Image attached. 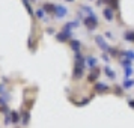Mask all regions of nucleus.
<instances>
[{
    "label": "nucleus",
    "mask_w": 134,
    "mask_h": 128,
    "mask_svg": "<svg viewBox=\"0 0 134 128\" xmlns=\"http://www.w3.org/2000/svg\"><path fill=\"white\" fill-rule=\"evenodd\" d=\"M54 9H56V6L51 5V3H45V5H44V11H47V12H53Z\"/></svg>",
    "instance_id": "6"
},
{
    "label": "nucleus",
    "mask_w": 134,
    "mask_h": 128,
    "mask_svg": "<svg viewBox=\"0 0 134 128\" xmlns=\"http://www.w3.org/2000/svg\"><path fill=\"white\" fill-rule=\"evenodd\" d=\"M71 47H72L74 51H79L80 50V42L79 41H71Z\"/></svg>",
    "instance_id": "8"
},
{
    "label": "nucleus",
    "mask_w": 134,
    "mask_h": 128,
    "mask_svg": "<svg viewBox=\"0 0 134 128\" xmlns=\"http://www.w3.org/2000/svg\"><path fill=\"white\" fill-rule=\"evenodd\" d=\"M68 2H74V0H68Z\"/></svg>",
    "instance_id": "18"
},
{
    "label": "nucleus",
    "mask_w": 134,
    "mask_h": 128,
    "mask_svg": "<svg viewBox=\"0 0 134 128\" xmlns=\"http://www.w3.org/2000/svg\"><path fill=\"white\" fill-rule=\"evenodd\" d=\"M95 89L99 91V92H105V91H109V86L103 85V83H97V85H95Z\"/></svg>",
    "instance_id": "5"
},
{
    "label": "nucleus",
    "mask_w": 134,
    "mask_h": 128,
    "mask_svg": "<svg viewBox=\"0 0 134 128\" xmlns=\"http://www.w3.org/2000/svg\"><path fill=\"white\" fill-rule=\"evenodd\" d=\"M104 17L109 20V21L113 20V12H111V9H110V8H105V9H104Z\"/></svg>",
    "instance_id": "4"
},
{
    "label": "nucleus",
    "mask_w": 134,
    "mask_h": 128,
    "mask_svg": "<svg viewBox=\"0 0 134 128\" xmlns=\"http://www.w3.org/2000/svg\"><path fill=\"white\" fill-rule=\"evenodd\" d=\"M130 105H131V107L134 109V99H130Z\"/></svg>",
    "instance_id": "16"
},
{
    "label": "nucleus",
    "mask_w": 134,
    "mask_h": 128,
    "mask_svg": "<svg viewBox=\"0 0 134 128\" xmlns=\"http://www.w3.org/2000/svg\"><path fill=\"white\" fill-rule=\"evenodd\" d=\"M36 15L38 17H44V9H39V11L36 12Z\"/></svg>",
    "instance_id": "15"
},
{
    "label": "nucleus",
    "mask_w": 134,
    "mask_h": 128,
    "mask_svg": "<svg viewBox=\"0 0 134 128\" xmlns=\"http://www.w3.org/2000/svg\"><path fill=\"white\" fill-rule=\"evenodd\" d=\"M133 86H134V80L133 79H127V80H125L124 87H127V89H128V87H133Z\"/></svg>",
    "instance_id": "7"
},
{
    "label": "nucleus",
    "mask_w": 134,
    "mask_h": 128,
    "mask_svg": "<svg viewBox=\"0 0 134 128\" xmlns=\"http://www.w3.org/2000/svg\"><path fill=\"white\" fill-rule=\"evenodd\" d=\"M95 41H97V42L99 44V47H101L103 50H110V47L107 45V42H105V41H104V39H103L101 36H95Z\"/></svg>",
    "instance_id": "3"
},
{
    "label": "nucleus",
    "mask_w": 134,
    "mask_h": 128,
    "mask_svg": "<svg viewBox=\"0 0 134 128\" xmlns=\"http://www.w3.org/2000/svg\"><path fill=\"white\" fill-rule=\"evenodd\" d=\"M66 14H68V9L65 6H56V9H54L56 18H63Z\"/></svg>",
    "instance_id": "2"
},
{
    "label": "nucleus",
    "mask_w": 134,
    "mask_h": 128,
    "mask_svg": "<svg viewBox=\"0 0 134 128\" xmlns=\"http://www.w3.org/2000/svg\"><path fill=\"white\" fill-rule=\"evenodd\" d=\"M125 39H128V41H134V32H125Z\"/></svg>",
    "instance_id": "10"
},
{
    "label": "nucleus",
    "mask_w": 134,
    "mask_h": 128,
    "mask_svg": "<svg viewBox=\"0 0 134 128\" xmlns=\"http://www.w3.org/2000/svg\"><path fill=\"white\" fill-rule=\"evenodd\" d=\"M124 54L127 56L128 60H134V51H124Z\"/></svg>",
    "instance_id": "9"
},
{
    "label": "nucleus",
    "mask_w": 134,
    "mask_h": 128,
    "mask_svg": "<svg viewBox=\"0 0 134 128\" xmlns=\"http://www.w3.org/2000/svg\"><path fill=\"white\" fill-rule=\"evenodd\" d=\"M2 92H3V86H0V93H2Z\"/></svg>",
    "instance_id": "17"
},
{
    "label": "nucleus",
    "mask_w": 134,
    "mask_h": 128,
    "mask_svg": "<svg viewBox=\"0 0 134 128\" xmlns=\"http://www.w3.org/2000/svg\"><path fill=\"white\" fill-rule=\"evenodd\" d=\"M105 74L109 75L110 79H115V73H113V71H111L110 68H105Z\"/></svg>",
    "instance_id": "12"
},
{
    "label": "nucleus",
    "mask_w": 134,
    "mask_h": 128,
    "mask_svg": "<svg viewBox=\"0 0 134 128\" xmlns=\"http://www.w3.org/2000/svg\"><path fill=\"white\" fill-rule=\"evenodd\" d=\"M89 65H91V66H95V65H97V59H93V57H89Z\"/></svg>",
    "instance_id": "13"
},
{
    "label": "nucleus",
    "mask_w": 134,
    "mask_h": 128,
    "mask_svg": "<svg viewBox=\"0 0 134 128\" xmlns=\"http://www.w3.org/2000/svg\"><path fill=\"white\" fill-rule=\"evenodd\" d=\"M131 74H133V66H127L125 68V75H127V79L131 75Z\"/></svg>",
    "instance_id": "11"
},
{
    "label": "nucleus",
    "mask_w": 134,
    "mask_h": 128,
    "mask_svg": "<svg viewBox=\"0 0 134 128\" xmlns=\"http://www.w3.org/2000/svg\"><path fill=\"white\" fill-rule=\"evenodd\" d=\"M12 122H18V115L15 112H12Z\"/></svg>",
    "instance_id": "14"
},
{
    "label": "nucleus",
    "mask_w": 134,
    "mask_h": 128,
    "mask_svg": "<svg viewBox=\"0 0 134 128\" xmlns=\"http://www.w3.org/2000/svg\"><path fill=\"white\" fill-rule=\"evenodd\" d=\"M83 24L85 26H87V29L89 30H95V27L98 26V18H97V15H89L87 18H85L83 20Z\"/></svg>",
    "instance_id": "1"
}]
</instances>
